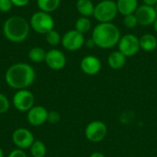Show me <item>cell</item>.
<instances>
[{
  "mask_svg": "<svg viewBox=\"0 0 157 157\" xmlns=\"http://www.w3.org/2000/svg\"><path fill=\"white\" fill-rule=\"evenodd\" d=\"M36 77L33 67L25 63H17L11 65L6 72V84L17 90L27 89L30 86Z\"/></svg>",
  "mask_w": 157,
  "mask_h": 157,
  "instance_id": "1",
  "label": "cell"
},
{
  "mask_svg": "<svg viewBox=\"0 0 157 157\" xmlns=\"http://www.w3.org/2000/svg\"><path fill=\"white\" fill-rule=\"evenodd\" d=\"M121 38V30L112 22L98 23L92 31V40L101 49L113 48L118 45Z\"/></svg>",
  "mask_w": 157,
  "mask_h": 157,
  "instance_id": "2",
  "label": "cell"
},
{
  "mask_svg": "<svg viewBox=\"0 0 157 157\" xmlns=\"http://www.w3.org/2000/svg\"><path fill=\"white\" fill-rule=\"evenodd\" d=\"M3 33L12 42H22L28 38L29 33V22L22 17H11L5 21Z\"/></svg>",
  "mask_w": 157,
  "mask_h": 157,
  "instance_id": "3",
  "label": "cell"
},
{
  "mask_svg": "<svg viewBox=\"0 0 157 157\" xmlns=\"http://www.w3.org/2000/svg\"><path fill=\"white\" fill-rule=\"evenodd\" d=\"M118 13L116 2L113 0H103L95 6L93 16L99 23H109L116 17Z\"/></svg>",
  "mask_w": 157,
  "mask_h": 157,
  "instance_id": "4",
  "label": "cell"
},
{
  "mask_svg": "<svg viewBox=\"0 0 157 157\" xmlns=\"http://www.w3.org/2000/svg\"><path fill=\"white\" fill-rule=\"evenodd\" d=\"M29 24L33 30L40 34H46L54 28V20L50 13L40 10L31 16Z\"/></svg>",
  "mask_w": 157,
  "mask_h": 157,
  "instance_id": "5",
  "label": "cell"
},
{
  "mask_svg": "<svg viewBox=\"0 0 157 157\" xmlns=\"http://www.w3.org/2000/svg\"><path fill=\"white\" fill-rule=\"evenodd\" d=\"M108 134V127L101 121H93L89 122L85 129L86 138L94 144L102 142Z\"/></svg>",
  "mask_w": 157,
  "mask_h": 157,
  "instance_id": "6",
  "label": "cell"
},
{
  "mask_svg": "<svg viewBox=\"0 0 157 157\" xmlns=\"http://www.w3.org/2000/svg\"><path fill=\"white\" fill-rule=\"evenodd\" d=\"M119 51L126 57L134 56L141 50L139 38L133 34H126L122 36L118 43Z\"/></svg>",
  "mask_w": 157,
  "mask_h": 157,
  "instance_id": "7",
  "label": "cell"
},
{
  "mask_svg": "<svg viewBox=\"0 0 157 157\" xmlns=\"http://www.w3.org/2000/svg\"><path fill=\"white\" fill-rule=\"evenodd\" d=\"M13 105L14 107L22 112H28L33 106L35 102L34 95L28 89L17 90L13 96Z\"/></svg>",
  "mask_w": 157,
  "mask_h": 157,
  "instance_id": "8",
  "label": "cell"
},
{
  "mask_svg": "<svg viewBox=\"0 0 157 157\" xmlns=\"http://www.w3.org/2000/svg\"><path fill=\"white\" fill-rule=\"evenodd\" d=\"M85 43L84 34L77 31L76 29H72L67 31L62 38L63 47L70 52H75L79 50Z\"/></svg>",
  "mask_w": 157,
  "mask_h": 157,
  "instance_id": "9",
  "label": "cell"
},
{
  "mask_svg": "<svg viewBox=\"0 0 157 157\" xmlns=\"http://www.w3.org/2000/svg\"><path fill=\"white\" fill-rule=\"evenodd\" d=\"M134 14L136 16L138 24L142 26L154 25L155 21L157 18V12L155 7L145 4L139 6Z\"/></svg>",
  "mask_w": 157,
  "mask_h": 157,
  "instance_id": "10",
  "label": "cell"
},
{
  "mask_svg": "<svg viewBox=\"0 0 157 157\" xmlns=\"http://www.w3.org/2000/svg\"><path fill=\"white\" fill-rule=\"evenodd\" d=\"M12 141L18 149H28L31 146L35 138L32 132L25 128H18L12 134Z\"/></svg>",
  "mask_w": 157,
  "mask_h": 157,
  "instance_id": "11",
  "label": "cell"
},
{
  "mask_svg": "<svg viewBox=\"0 0 157 157\" xmlns=\"http://www.w3.org/2000/svg\"><path fill=\"white\" fill-rule=\"evenodd\" d=\"M45 63L49 68L54 71L62 70L66 64V57L63 52L57 49H52L46 53Z\"/></svg>",
  "mask_w": 157,
  "mask_h": 157,
  "instance_id": "12",
  "label": "cell"
},
{
  "mask_svg": "<svg viewBox=\"0 0 157 157\" xmlns=\"http://www.w3.org/2000/svg\"><path fill=\"white\" fill-rule=\"evenodd\" d=\"M49 111L42 106H33L27 114L28 122L32 126H40L47 122Z\"/></svg>",
  "mask_w": 157,
  "mask_h": 157,
  "instance_id": "13",
  "label": "cell"
},
{
  "mask_svg": "<svg viewBox=\"0 0 157 157\" xmlns=\"http://www.w3.org/2000/svg\"><path fill=\"white\" fill-rule=\"evenodd\" d=\"M100 60L94 55L85 56L80 63V68L84 74L87 75H96L101 70Z\"/></svg>",
  "mask_w": 157,
  "mask_h": 157,
  "instance_id": "14",
  "label": "cell"
},
{
  "mask_svg": "<svg viewBox=\"0 0 157 157\" xmlns=\"http://www.w3.org/2000/svg\"><path fill=\"white\" fill-rule=\"evenodd\" d=\"M139 6L138 0H118L117 7L119 13L122 16H128L131 14H134Z\"/></svg>",
  "mask_w": 157,
  "mask_h": 157,
  "instance_id": "15",
  "label": "cell"
},
{
  "mask_svg": "<svg viewBox=\"0 0 157 157\" xmlns=\"http://www.w3.org/2000/svg\"><path fill=\"white\" fill-rule=\"evenodd\" d=\"M126 61H127V57L123 53H121L120 51L112 52L108 57L109 66L114 70L121 69L125 65Z\"/></svg>",
  "mask_w": 157,
  "mask_h": 157,
  "instance_id": "16",
  "label": "cell"
},
{
  "mask_svg": "<svg viewBox=\"0 0 157 157\" xmlns=\"http://www.w3.org/2000/svg\"><path fill=\"white\" fill-rule=\"evenodd\" d=\"M140 40V47L143 51L150 52H154L157 48V38L150 33L144 34L141 38H139Z\"/></svg>",
  "mask_w": 157,
  "mask_h": 157,
  "instance_id": "17",
  "label": "cell"
},
{
  "mask_svg": "<svg viewBox=\"0 0 157 157\" xmlns=\"http://www.w3.org/2000/svg\"><path fill=\"white\" fill-rule=\"evenodd\" d=\"M76 9L82 17H90L93 16L95 6L91 0H77Z\"/></svg>",
  "mask_w": 157,
  "mask_h": 157,
  "instance_id": "18",
  "label": "cell"
},
{
  "mask_svg": "<svg viewBox=\"0 0 157 157\" xmlns=\"http://www.w3.org/2000/svg\"><path fill=\"white\" fill-rule=\"evenodd\" d=\"M61 0H37V5L40 11L51 13L55 11L60 6Z\"/></svg>",
  "mask_w": 157,
  "mask_h": 157,
  "instance_id": "19",
  "label": "cell"
},
{
  "mask_svg": "<svg viewBox=\"0 0 157 157\" xmlns=\"http://www.w3.org/2000/svg\"><path fill=\"white\" fill-rule=\"evenodd\" d=\"M29 148L31 157H44L46 155V146L40 140H35Z\"/></svg>",
  "mask_w": 157,
  "mask_h": 157,
  "instance_id": "20",
  "label": "cell"
},
{
  "mask_svg": "<svg viewBox=\"0 0 157 157\" xmlns=\"http://www.w3.org/2000/svg\"><path fill=\"white\" fill-rule=\"evenodd\" d=\"M46 53L47 52L44 51V49H42L40 47H33L29 52V58L33 63H41V62L45 61Z\"/></svg>",
  "mask_w": 157,
  "mask_h": 157,
  "instance_id": "21",
  "label": "cell"
},
{
  "mask_svg": "<svg viewBox=\"0 0 157 157\" xmlns=\"http://www.w3.org/2000/svg\"><path fill=\"white\" fill-rule=\"evenodd\" d=\"M91 26H92L91 21L86 17H81L75 22V29L81 32L82 34L88 32L91 29Z\"/></svg>",
  "mask_w": 157,
  "mask_h": 157,
  "instance_id": "22",
  "label": "cell"
},
{
  "mask_svg": "<svg viewBox=\"0 0 157 157\" xmlns=\"http://www.w3.org/2000/svg\"><path fill=\"white\" fill-rule=\"evenodd\" d=\"M45 35H46V41L50 45L56 46L60 43V41H62V39H61L59 32L54 30V29H52L51 31H49Z\"/></svg>",
  "mask_w": 157,
  "mask_h": 157,
  "instance_id": "23",
  "label": "cell"
},
{
  "mask_svg": "<svg viewBox=\"0 0 157 157\" xmlns=\"http://www.w3.org/2000/svg\"><path fill=\"white\" fill-rule=\"evenodd\" d=\"M123 24L127 29L135 28L138 25V21H137L135 14H131V15L125 16L123 18Z\"/></svg>",
  "mask_w": 157,
  "mask_h": 157,
  "instance_id": "24",
  "label": "cell"
},
{
  "mask_svg": "<svg viewBox=\"0 0 157 157\" xmlns=\"http://www.w3.org/2000/svg\"><path fill=\"white\" fill-rule=\"evenodd\" d=\"M10 108V103L8 98L2 93H0V114L6 113Z\"/></svg>",
  "mask_w": 157,
  "mask_h": 157,
  "instance_id": "25",
  "label": "cell"
},
{
  "mask_svg": "<svg viewBox=\"0 0 157 157\" xmlns=\"http://www.w3.org/2000/svg\"><path fill=\"white\" fill-rule=\"evenodd\" d=\"M61 121V115L57 111H49L48 113V120L47 121L52 123V124H56Z\"/></svg>",
  "mask_w": 157,
  "mask_h": 157,
  "instance_id": "26",
  "label": "cell"
},
{
  "mask_svg": "<svg viewBox=\"0 0 157 157\" xmlns=\"http://www.w3.org/2000/svg\"><path fill=\"white\" fill-rule=\"evenodd\" d=\"M13 4L10 0H0V11L8 12L11 10Z\"/></svg>",
  "mask_w": 157,
  "mask_h": 157,
  "instance_id": "27",
  "label": "cell"
},
{
  "mask_svg": "<svg viewBox=\"0 0 157 157\" xmlns=\"http://www.w3.org/2000/svg\"><path fill=\"white\" fill-rule=\"evenodd\" d=\"M7 157H28L26 153L22 150V149H16V150H13Z\"/></svg>",
  "mask_w": 157,
  "mask_h": 157,
  "instance_id": "28",
  "label": "cell"
},
{
  "mask_svg": "<svg viewBox=\"0 0 157 157\" xmlns=\"http://www.w3.org/2000/svg\"><path fill=\"white\" fill-rule=\"evenodd\" d=\"M15 6H25L29 3V0H10Z\"/></svg>",
  "mask_w": 157,
  "mask_h": 157,
  "instance_id": "29",
  "label": "cell"
},
{
  "mask_svg": "<svg viewBox=\"0 0 157 157\" xmlns=\"http://www.w3.org/2000/svg\"><path fill=\"white\" fill-rule=\"evenodd\" d=\"M143 1L145 5L152 6H155L157 4V0H143Z\"/></svg>",
  "mask_w": 157,
  "mask_h": 157,
  "instance_id": "30",
  "label": "cell"
},
{
  "mask_svg": "<svg viewBox=\"0 0 157 157\" xmlns=\"http://www.w3.org/2000/svg\"><path fill=\"white\" fill-rule=\"evenodd\" d=\"M89 157H106L102 153H100V152H94V153H92L91 155H90V156Z\"/></svg>",
  "mask_w": 157,
  "mask_h": 157,
  "instance_id": "31",
  "label": "cell"
},
{
  "mask_svg": "<svg viewBox=\"0 0 157 157\" xmlns=\"http://www.w3.org/2000/svg\"><path fill=\"white\" fill-rule=\"evenodd\" d=\"M154 29H155V31L157 33V18L156 20L155 21V23H154Z\"/></svg>",
  "mask_w": 157,
  "mask_h": 157,
  "instance_id": "32",
  "label": "cell"
},
{
  "mask_svg": "<svg viewBox=\"0 0 157 157\" xmlns=\"http://www.w3.org/2000/svg\"><path fill=\"white\" fill-rule=\"evenodd\" d=\"M0 157H4V153H3V150L1 149V147H0Z\"/></svg>",
  "mask_w": 157,
  "mask_h": 157,
  "instance_id": "33",
  "label": "cell"
},
{
  "mask_svg": "<svg viewBox=\"0 0 157 157\" xmlns=\"http://www.w3.org/2000/svg\"><path fill=\"white\" fill-rule=\"evenodd\" d=\"M155 10H156V12H157V4L155 6Z\"/></svg>",
  "mask_w": 157,
  "mask_h": 157,
  "instance_id": "34",
  "label": "cell"
},
{
  "mask_svg": "<svg viewBox=\"0 0 157 157\" xmlns=\"http://www.w3.org/2000/svg\"><path fill=\"white\" fill-rule=\"evenodd\" d=\"M54 157H60V156H54Z\"/></svg>",
  "mask_w": 157,
  "mask_h": 157,
  "instance_id": "35",
  "label": "cell"
}]
</instances>
